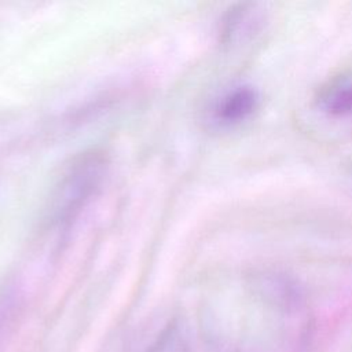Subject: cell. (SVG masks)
Instances as JSON below:
<instances>
[{
    "instance_id": "277c9868",
    "label": "cell",
    "mask_w": 352,
    "mask_h": 352,
    "mask_svg": "<svg viewBox=\"0 0 352 352\" xmlns=\"http://www.w3.org/2000/svg\"><path fill=\"white\" fill-rule=\"evenodd\" d=\"M261 14L253 4H238L227 11L221 23V38L228 43L241 36L250 34L260 25Z\"/></svg>"
},
{
    "instance_id": "3957f363",
    "label": "cell",
    "mask_w": 352,
    "mask_h": 352,
    "mask_svg": "<svg viewBox=\"0 0 352 352\" xmlns=\"http://www.w3.org/2000/svg\"><path fill=\"white\" fill-rule=\"evenodd\" d=\"M315 102L329 117H352V78H338L326 84L319 89Z\"/></svg>"
},
{
    "instance_id": "6da1fadb",
    "label": "cell",
    "mask_w": 352,
    "mask_h": 352,
    "mask_svg": "<svg viewBox=\"0 0 352 352\" xmlns=\"http://www.w3.org/2000/svg\"><path fill=\"white\" fill-rule=\"evenodd\" d=\"M109 161L103 151L91 148L76 155L60 175L50 201V219L67 226L99 191Z\"/></svg>"
},
{
    "instance_id": "5b68a950",
    "label": "cell",
    "mask_w": 352,
    "mask_h": 352,
    "mask_svg": "<svg viewBox=\"0 0 352 352\" xmlns=\"http://www.w3.org/2000/svg\"><path fill=\"white\" fill-rule=\"evenodd\" d=\"M342 184H344V188L349 192V195H352V162H349L344 170H342Z\"/></svg>"
},
{
    "instance_id": "7a4b0ae2",
    "label": "cell",
    "mask_w": 352,
    "mask_h": 352,
    "mask_svg": "<svg viewBox=\"0 0 352 352\" xmlns=\"http://www.w3.org/2000/svg\"><path fill=\"white\" fill-rule=\"evenodd\" d=\"M260 92L249 84L235 85L214 103L213 120L223 126H234L249 120L260 106Z\"/></svg>"
}]
</instances>
